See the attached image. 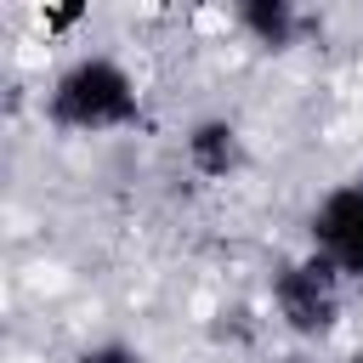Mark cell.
Wrapping results in <instances>:
<instances>
[{
	"instance_id": "cell-1",
	"label": "cell",
	"mask_w": 363,
	"mask_h": 363,
	"mask_svg": "<svg viewBox=\"0 0 363 363\" xmlns=\"http://www.w3.org/2000/svg\"><path fill=\"white\" fill-rule=\"evenodd\" d=\"M45 119L68 136H108L142 119V91L136 74L108 57V51H85L74 62L57 68L51 91H45Z\"/></svg>"
},
{
	"instance_id": "cell-7",
	"label": "cell",
	"mask_w": 363,
	"mask_h": 363,
	"mask_svg": "<svg viewBox=\"0 0 363 363\" xmlns=\"http://www.w3.org/2000/svg\"><path fill=\"white\" fill-rule=\"evenodd\" d=\"M79 17H85V6H62V11H40V23H45V28H74Z\"/></svg>"
},
{
	"instance_id": "cell-3",
	"label": "cell",
	"mask_w": 363,
	"mask_h": 363,
	"mask_svg": "<svg viewBox=\"0 0 363 363\" xmlns=\"http://www.w3.org/2000/svg\"><path fill=\"white\" fill-rule=\"evenodd\" d=\"M306 250H318L346 284H363V170L335 182L306 210Z\"/></svg>"
},
{
	"instance_id": "cell-5",
	"label": "cell",
	"mask_w": 363,
	"mask_h": 363,
	"mask_svg": "<svg viewBox=\"0 0 363 363\" xmlns=\"http://www.w3.org/2000/svg\"><path fill=\"white\" fill-rule=\"evenodd\" d=\"M233 23L255 51H295L306 34V11L295 0H238Z\"/></svg>"
},
{
	"instance_id": "cell-4",
	"label": "cell",
	"mask_w": 363,
	"mask_h": 363,
	"mask_svg": "<svg viewBox=\"0 0 363 363\" xmlns=\"http://www.w3.org/2000/svg\"><path fill=\"white\" fill-rule=\"evenodd\" d=\"M182 159L199 182H233L244 164H250V136L238 119L227 113H204L182 130Z\"/></svg>"
},
{
	"instance_id": "cell-6",
	"label": "cell",
	"mask_w": 363,
	"mask_h": 363,
	"mask_svg": "<svg viewBox=\"0 0 363 363\" xmlns=\"http://www.w3.org/2000/svg\"><path fill=\"white\" fill-rule=\"evenodd\" d=\"M74 363H147V357H142V346H130V340H91V346H79Z\"/></svg>"
},
{
	"instance_id": "cell-2",
	"label": "cell",
	"mask_w": 363,
	"mask_h": 363,
	"mask_svg": "<svg viewBox=\"0 0 363 363\" xmlns=\"http://www.w3.org/2000/svg\"><path fill=\"white\" fill-rule=\"evenodd\" d=\"M272 312L295 340H329L346 312V278L318 250H301L272 272Z\"/></svg>"
}]
</instances>
